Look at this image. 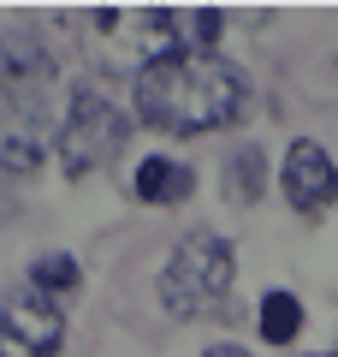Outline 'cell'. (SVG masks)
Here are the masks:
<instances>
[{
  "mask_svg": "<svg viewBox=\"0 0 338 357\" xmlns=\"http://www.w3.org/2000/svg\"><path fill=\"white\" fill-rule=\"evenodd\" d=\"M225 185H232V197L238 203H261L267 197V149H238L232 155V173H225Z\"/></svg>",
  "mask_w": 338,
  "mask_h": 357,
  "instance_id": "cell-10",
  "label": "cell"
},
{
  "mask_svg": "<svg viewBox=\"0 0 338 357\" xmlns=\"http://www.w3.org/2000/svg\"><path fill=\"white\" fill-rule=\"evenodd\" d=\"M190 191H196V167L172 161V155H149L137 167V197L149 208H178V203H190Z\"/></svg>",
  "mask_w": 338,
  "mask_h": 357,
  "instance_id": "cell-8",
  "label": "cell"
},
{
  "mask_svg": "<svg viewBox=\"0 0 338 357\" xmlns=\"http://www.w3.org/2000/svg\"><path fill=\"white\" fill-rule=\"evenodd\" d=\"M279 191H285V203L297 208V215H309V220L338 203V161L326 155V143H314V137L291 143L285 167H279Z\"/></svg>",
  "mask_w": 338,
  "mask_h": 357,
  "instance_id": "cell-4",
  "label": "cell"
},
{
  "mask_svg": "<svg viewBox=\"0 0 338 357\" xmlns=\"http://www.w3.org/2000/svg\"><path fill=\"white\" fill-rule=\"evenodd\" d=\"M202 357H250V351H243V345H208Z\"/></svg>",
  "mask_w": 338,
  "mask_h": 357,
  "instance_id": "cell-13",
  "label": "cell"
},
{
  "mask_svg": "<svg viewBox=\"0 0 338 357\" xmlns=\"http://www.w3.org/2000/svg\"><path fill=\"white\" fill-rule=\"evenodd\" d=\"M54 84V60L30 30H0V102L18 107H42Z\"/></svg>",
  "mask_w": 338,
  "mask_h": 357,
  "instance_id": "cell-5",
  "label": "cell"
},
{
  "mask_svg": "<svg viewBox=\"0 0 338 357\" xmlns=\"http://www.w3.org/2000/svg\"><path fill=\"white\" fill-rule=\"evenodd\" d=\"M42 167V107L0 102V173L24 178Z\"/></svg>",
  "mask_w": 338,
  "mask_h": 357,
  "instance_id": "cell-7",
  "label": "cell"
},
{
  "mask_svg": "<svg viewBox=\"0 0 338 357\" xmlns=\"http://www.w3.org/2000/svg\"><path fill=\"white\" fill-rule=\"evenodd\" d=\"M250 84L232 60L220 54H154L149 66H137L131 77V107L149 131L161 137H202V131H225L238 126Z\"/></svg>",
  "mask_w": 338,
  "mask_h": 357,
  "instance_id": "cell-1",
  "label": "cell"
},
{
  "mask_svg": "<svg viewBox=\"0 0 338 357\" xmlns=\"http://www.w3.org/2000/svg\"><path fill=\"white\" fill-rule=\"evenodd\" d=\"M255 328H261L267 345H291V340L303 333V304H297V292H267Z\"/></svg>",
  "mask_w": 338,
  "mask_h": 357,
  "instance_id": "cell-9",
  "label": "cell"
},
{
  "mask_svg": "<svg viewBox=\"0 0 338 357\" xmlns=\"http://www.w3.org/2000/svg\"><path fill=\"white\" fill-rule=\"evenodd\" d=\"M314 357H326V351H314Z\"/></svg>",
  "mask_w": 338,
  "mask_h": 357,
  "instance_id": "cell-14",
  "label": "cell"
},
{
  "mask_svg": "<svg viewBox=\"0 0 338 357\" xmlns=\"http://www.w3.org/2000/svg\"><path fill=\"white\" fill-rule=\"evenodd\" d=\"M232 280H238V250H232V238L202 227L190 238H178V250L166 256L154 292H161V310L172 321H196V316H208V310H220L232 298Z\"/></svg>",
  "mask_w": 338,
  "mask_h": 357,
  "instance_id": "cell-2",
  "label": "cell"
},
{
  "mask_svg": "<svg viewBox=\"0 0 338 357\" xmlns=\"http://www.w3.org/2000/svg\"><path fill=\"white\" fill-rule=\"evenodd\" d=\"M0 333H13V340L24 345V351H36V357H60V345H65V310H60V298L36 292V286L13 292L6 304H0Z\"/></svg>",
  "mask_w": 338,
  "mask_h": 357,
  "instance_id": "cell-6",
  "label": "cell"
},
{
  "mask_svg": "<svg viewBox=\"0 0 338 357\" xmlns=\"http://www.w3.org/2000/svg\"><path fill=\"white\" fill-rule=\"evenodd\" d=\"M30 286H36V292H48V298L77 292V286H83V274H77V256L54 250V256H42V262H30Z\"/></svg>",
  "mask_w": 338,
  "mask_h": 357,
  "instance_id": "cell-12",
  "label": "cell"
},
{
  "mask_svg": "<svg viewBox=\"0 0 338 357\" xmlns=\"http://www.w3.org/2000/svg\"><path fill=\"white\" fill-rule=\"evenodd\" d=\"M125 143H131V119L101 89H77L72 102H65L60 131H54V155H60L65 178H89L101 167H113L125 155Z\"/></svg>",
  "mask_w": 338,
  "mask_h": 357,
  "instance_id": "cell-3",
  "label": "cell"
},
{
  "mask_svg": "<svg viewBox=\"0 0 338 357\" xmlns=\"http://www.w3.org/2000/svg\"><path fill=\"white\" fill-rule=\"evenodd\" d=\"M220 36H225V13H214V6L178 13V48H184V54H214Z\"/></svg>",
  "mask_w": 338,
  "mask_h": 357,
  "instance_id": "cell-11",
  "label": "cell"
}]
</instances>
